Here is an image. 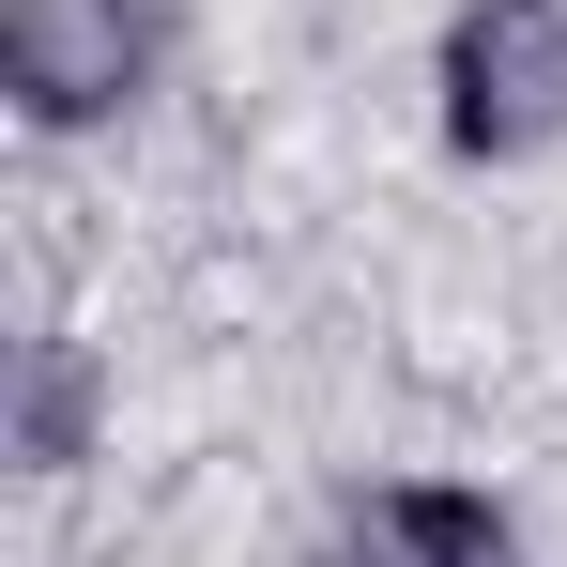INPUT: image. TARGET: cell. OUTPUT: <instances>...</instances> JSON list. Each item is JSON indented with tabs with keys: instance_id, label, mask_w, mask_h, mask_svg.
<instances>
[{
	"instance_id": "obj_1",
	"label": "cell",
	"mask_w": 567,
	"mask_h": 567,
	"mask_svg": "<svg viewBox=\"0 0 567 567\" xmlns=\"http://www.w3.org/2000/svg\"><path fill=\"white\" fill-rule=\"evenodd\" d=\"M445 154L461 169H522L567 138V0H461L445 16Z\"/></svg>"
},
{
	"instance_id": "obj_2",
	"label": "cell",
	"mask_w": 567,
	"mask_h": 567,
	"mask_svg": "<svg viewBox=\"0 0 567 567\" xmlns=\"http://www.w3.org/2000/svg\"><path fill=\"white\" fill-rule=\"evenodd\" d=\"M154 62H169L154 0H0V93L31 107L47 138L123 123V107L154 93Z\"/></svg>"
},
{
	"instance_id": "obj_3",
	"label": "cell",
	"mask_w": 567,
	"mask_h": 567,
	"mask_svg": "<svg viewBox=\"0 0 567 567\" xmlns=\"http://www.w3.org/2000/svg\"><path fill=\"white\" fill-rule=\"evenodd\" d=\"M322 567H522V522L491 491H445V475H383L338 506Z\"/></svg>"
},
{
	"instance_id": "obj_4",
	"label": "cell",
	"mask_w": 567,
	"mask_h": 567,
	"mask_svg": "<svg viewBox=\"0 0 567 567\" xmlns=\"http://www.w3.org/2000/svg\"><path fill=\"white\" fill-rule=\"evenodd\" d=\"M78 445H93V353H78V338H47V353H31V383H16V461H78Z\"/></svg>"
}]
</instances>
